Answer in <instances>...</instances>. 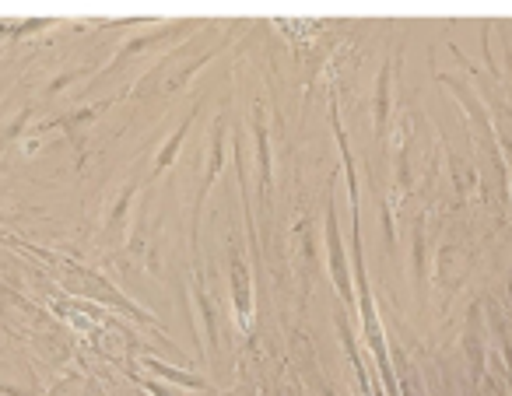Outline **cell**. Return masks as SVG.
Segmentation results:
<instances>
[{"instance_id": "obj_1", "label": "cell", "mask_w": 512, "mask_h": 396, "mask_svg": "<svg viewBox=\"0 0 512 396\" xmlns=\"http://www.w3.org/2000/svg\"><path fill=\"white\" fill-rule=\"evenodd\" d=\"M67 288L74 291V295H88V298H102L106 305H116V309H123L130 319H137V323H148V326H158L155 319L148 316V312L141 309V305H134L130 302L123 291H116L113 284L106 281L102 274H95V270H85V267H78V263H71L67 267Z\"/></svg>"}, {"instance_id": "obj_2", "label": "cell", "mask_w": 512, "mask_h": 396, "mask_svg": "<svg viewBox=\"0 0 512 396\" xmlns=\"http://www.w3.org/2000/svg\"><path fill=\"white\" fill-rule=\"evenodd\" d=\"M327 263H330V277H334V288H337V295H341V302L348 305V309H355V288H351L348 253H344L341 221H337L334 200H327Z\"/></svg>"}, {"instance_id": "obj_3", "label": "cell", "mask_w": 512, "mask_h": 396, "mask_svg": "<svg viewBox=\"0 0 512 396\" xmlns=\"http://www.w3.org/2000/svg\"><path fill=\"white\" fill-rule=\"evenodd\" d=\"M113 106V99H102V102H92V106H81V109H71V113L57 116V120H50L46 127H57L60 134L67 137V144L74 148V155H78V162H85V144H88V130L95 127V120H99L106 109Z\"/></svg>"}, {"instance_id": "obj_4", "label": "cell", "mask_w": 512, "mask_h": 396, "mask_svg": "<svg viewBox=\"0 0 512 396\" xmlns=\"http://www.w3.org/2000/svg\"><path fill=\"white\" fill-rule=\"evenodd\" d=\"M228 288H232L235 323H239V330H249V323H253V277H249L242 253H235V249L228 253Z\"/></svg>"}, {"instance_id": "obj_5", "label": "cell", "mask_w": 512, "mask_h": 396, "mask_svg": "<svg viewBox=\"0 0 512 396\" xmlns=\"http://www.w3.org/2000/svg\"><path fill=\"white\" fill-rule=\"evenodd\" d=\"M442 81H446L449 88H453L456 95H460V102L467 106V116L474 120V127L481 130V137H484V144H488V151L495 155V162L502 165V151H498V137H495V127H491V120H488V109L481 106V99H477L474 92H470L463 81H456V78H449V74H439Z\"/></svg>"}, {"instance_id": "obj_6", "label": "cell", "mask_w": 512, "mask_h": 396, "mask_svg": "<svg viewBox=\"0 0 512 396\" xmlns=\"http://www.w3.org/2000/svg\"><path fill=\"white\" fill-rule=\"evenodd\" d=\"M225 116L228 109H221L218 116H214V127H211V141H207V165H204V183H200L197 190V207L207 200V193H211L214 179H218L221 165H225Z\"/></svg>"}, {"instance_id": "obj_7", "label": "cell", "mask_w": 512, "mask_h": 396, "mask_svg": "<svg viewBox=\"0 0 512 396\" xmlns=\"http://www.w3.org/2000/svg\"><path fill=\"white\" fill-rule=\"evenodd\" d=\"M253 141H256V179H260V197H271V134H267L264 106H253Z\"/></svg>"}, {"instance_id": "obj_8", "label": "cell", "mask_w": 512, "mask_h": 396, "mask_svg": "<svg viewBox=\"0 0 512 396\" xmlns=\"http://www.w3.org/2000/svg\"><path fill=\"white\" fill-rule=\"evenodd\" d=\"M197 113H200V102H193L190 113L183 116V123H179V127L172 130L169 137H165V144H162V148H158L155 162H151V179L165 176V172H169V165L176 162V155H179V148H183L186 134H190V123H193V116H197Z\"/></svg>"}, {"instance_id": "obj_9", "label": "cell", "mask_w": 512, "mask_h": 396, "mask_svg": "<svg viewBox=\"0 0 512 396\" xmlns=\"http://www.w3.org/2000/svg\"><path fill=\"white\" fill-rule=\"evenodd\" d=\"M134 197H137V183L130 179L127 186H123V193L116 197V204H113V211H109V218H106V242L109 246H116V242H123L127 239V214H130V207H134Z\"/></svg>"}, {"instance_id": "obj_10", "label": "cell", "mask_w": 512, "mask_h": 396, "mask_svg": "<svg viewBox=\"0 0 512 396\" xmlns=\"http://www.w3.org/2000/svg\"><path fill=\"white\" fill-rule=\"evenodd\" d=\"M193 298H197V309H200V323H204V340L207 347H218V305H214V298L207 295V281L204 274H193Z\"/></svg>"}, {"instance_id": "obj_11", "label": "cell", "mask_w": 512, "mask_h": 396, "mask_svg": "<svg viewBox=\"0 0 512 396\" xmlns=\"http://www.w3.org/2000/svg\"><path fill=\"white\" fill-rule=\"evenodd\" d=\"M390 95H393V64H386L376 78V99H372V116H376V141L383 144L386 123H390Z\"/></svg>"}, {"instance_id": "obj_12", "label": "cell", "mask_w": 512, "mask_h": 396, "mask_svg": "<svg viewBox=\"0 0 512 396\" xmlns=\"http://www.w3.org/2000/svg\"><path fill=\"white\" fill-rule=\"evenodd\" d=\"M144 368H151V372L158 375V382H169V386H179V389H207V379L204 375H193V372H186V368H176V365H165V361H158V358H144Z\"/></svg>"}, {"instance_id": "obj_13", "label": "cell", "mask_w": 512, "mask_h": 396, "mask_svg": "<svg viewBox=\"0 0 512 396\" xmlns=\"http://www.w3.org/2000/svg\"><path fill=\"white\" fill-rule=\"evenodd\" d=\"M463 347H467L470 354V375H474V386L481 382L484 375V340H481V309H470V333L467 340H463Z\"/></svg>"}, {"instance_id": "obj_14", "label": "cell", "mask_w": 512, "mask_h": 396, "mask_svg": "<svg viewBox=\"0 0 512 396\" xmlns=\"http://www.w3.org/2000/svg\"><path fill=\"white\" fill-rule=\"evenodd\" d=\"M165 39H172V32H148V36H134V39H127V43H123V50L116 53V60H113V67H109V71H116V67H123L130 57H134V53H148V50H155V46H162Z\"/></svg>"}, {"instance_id": "obj_15", "label": "cell", "mask_w": 512, "mask_h": 396, "mask_svg": "<svg viewBox=\"0 0 512 396\" xmlns=\"http://www.w3.org/2000/svg\"><path fill=\"white\" fill-rule=\"evenodd\" d=\"M29 120H32V106H25L22 113H18L15 120L8 123V127H0V155H4V151H8L11 144L18 141V134H22L25 123H29Z\"/></svg>"}, {"instance_id": "obj_16", "label": "cell", "mask_w": 512, "mask_h": 396, "mask_svg": "<svg viewBox=\"0 0 512 396\" xmlns=\"http://www.w3.org/2000/svg\"><path fill=\"white\" fill-rule=\"evenodd\" d=\"M414 263H418V281H425V228H414Z\"/></svg>"}, {"instance_id": "obj_17", "label": "cell", "mask_w": 512, "mask_h": 396, "mask_svg": "<svg viewBox=\"0 0 512 396\" xmlns=\"http://www.w3.org/2000/svg\"><path fill=\"white\" fill-rule=\"evenodd\" d=\"M144 389H148L151 396H179L169 382H158V379H148V382H144Z\"/></svg>"}, {"instance_id": "obj_18", "label": "cell", "mask_w": 512, "mask_h": 396, "mask_svg": "<svg viewBox=\"0 0 512 396\" xmlns=\"http://www.w3.org/2000/svg\"><path fill=\"white\" fill-rule=\"evenodd\" d=\"M74 78H78V71H71V74H60V78H53L50 85H46V95H57V92H64V88L71 85Z\"/></svg>"}]
</instances>
